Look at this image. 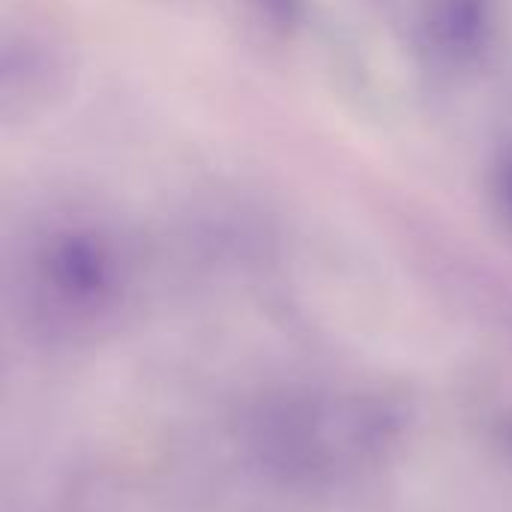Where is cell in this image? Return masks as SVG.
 Listing matches in <instances>:
<instances>
[{
	"label": "cell",
	"instance_id": "7a4b0ae2",
	"mask_svg": "<svg viewBox=\"0 0 512 512\" xmlns=\"http://www.w3.org/2000/svg\"><path fill=\"white\" fill-rule=\"evenodd\" d=\"M486 27V0H432L426 30L441 54L471 51Z\"/></svg>",
	"mask_w": 512,
	"mask_h": 512
},
{
	"label": "cell",
	"instance_id": "6da1fadb",
	"mask_svg": "<svg viewBox=\"0 0 512 512\" xmlns=\"http://www.w3.org/2000/svg\"><path fill=\"white\" fill-rule=\"evenodd\" d=\"M48 279L66 300H96L108 291L111 261L93 237L69 234L48 255Z\"/></svg>",
	"mask_w": 512,
	"mask_h": 512
},
{
	"label": "cell",
	"instance_id": "3957f363",
	"mask_svg": "<svg viewBox=\"0 0 512 512\" xmlns=\"http://www.w3.org/2000/svg\"><path fill=\"white\" fill-rule=\"evenodd\" d=\"M261 12V18L279 24V27H294L303 9V0H252Z\"/></svg>",
	"mask_w": 512,
	"mask_h": 512
}]
</instances>
